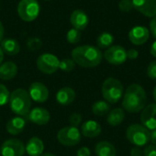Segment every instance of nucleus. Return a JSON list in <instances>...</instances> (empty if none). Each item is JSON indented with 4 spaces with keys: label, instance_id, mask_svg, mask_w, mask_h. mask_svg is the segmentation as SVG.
<instances>
[{
    "label": "nucleus",
    "instance_id": "20",
    "mask_svg": "<svg viewBox=\"0 0 156 156\" xmlns=\"http://www.w3.org/2000/svg\"><path fill=\"white\" fill-rule=\"evenodd\" d=\"M26 127V121L23 117L16 116L10 119L5 126L6 132L10 135H18L20 134Z\"/></svg>",
    "mask_w": 156,
    "mask_h": 156
},
{
    "label": "nucleus",
    "instance_id": "19",
    "mask_svg": "<svg viewBox=\"0 0 156 156\" xmlns=\"http://www.w3.org/2000/svg\"><path fill=\"white\" fill-rule=\"evenodd\" d=\"M44 143L38 137H32L30 138L26 146V153L29 156H39L44 152Z\"/></svg>",
    "mask_w": 156,
    "mask_h": 156
},
{
    "label": "nucleus",
    "instance_id": "26",
    "mask_svg": "<svg viewBox=\"0 0 156 156\" xmlns=\"http://www.w3.org/2000/svg\"><path fill=\"white\" fill-rule=\"evenodd\" d=\"M114 42V37L109 32H102L97 37V46L99 48H109Z\"/></svg>",
    "mask_w": 156,
    "mask_h": 156
},
{
    "label": "nucleus",
    "instance_id": "12",
    "mask_svg": "<svg viewBox=\"0 0 156 156\" xmlns=\"http://www.w3.org/2000/svg\"><path fill=\"white\" fill-rule=\"evenodd\" d=\"M130 41L135 46L144 45L150 37V30L143 26H135L129 31L128 34Z\"/></svg>",
    "mask_w": 156,
    "mask_h": 156
},
{
    "label": "nucleus",
    "instance_id": "32",
    "mask_svg": "<svg viewBox=\"0 0 156 156\" xmlns=\"http://www.w3.org/2000/svg\"><path fill=\"white\" fill-rule=\"evenodd\" d=\"M118 7L122 12H130L133 9V0H121L118 4Z\"/></svg>",
    "mask_w": 156,
    "mask_h": 156
},
{
    "label": "nucleus",
    "instance_id": "13",
    "mask_svg": "<svg viewBox=\"0 0 156 156\" xmlns=\"http://www.w3.org/2000/svg\"><path fill=\"white\" fill-rule=\"evenodd\" d=\"M141 122L149 131L156 129V103L146 105L141 113Z\"/></svg>",
    "mask_w": 156,
    "mask_h": 156
},
{
    "label": "nucleus",
    "instance_id": "1",
    "mask_svg": "<svg viewBox=\"0 0 156 156\" xmlns=\"http://www.w3.org/2000/svg\"><path fill=\"white\" fill-rule=\"evenodd\" d=\"M147 105V94L144 89L133 83L128 86L122 98V107L130 113L142 112Z\"/></svg>",
    "mask_w": 156,
    "mask_h": 156
},
{
    "label": "nucleus",
    "instance_id": "24",
    "mask_svg": "<svg viewBox=\"0 0 156 156\" xmlns=\"http://www.w3.org/2000/svg\"><path fill=\"white\" fill-rule=\"evenodd\" d=\"M95 154L97 156H116L117 151L112 143L101 141L96 144Z\"/></svg>",
    "mask_w": 156,
    "mask_h": 156
},
{
    "label": "nucleus",
    "instance_id": "10",
    "mask_svg": "<svg viewBox=\"0 0 156 156\" xmlns=\"http://www.w3.org/2000/svg\"><path fill=\"white\" fill-rule=\"evenodd\" d=\"M25 153V145L18 139L5 140L0 148V154L2 156H23Z\"/></svg>",
    "mask_w": 156,
    "mask_h": 156
},
{
    "label": "nucleus",
    "instance_id": "41",
    "mask_svg": "<svg viewBox=\"0 0 156 156\" xmlns=\"http://www.w3.org/2000/svg\"><path fill=\"white\" fill-rule=\"evenodd\" d=\"M4 34H5V28H4V26H3L2 22L0 21V41L3 40Z\"/></svg>",
    "mask_w": 156,
    "mask_h": 156
},
{
    "label": "nucleus",
    "instance_id": "28",
    "mask_svg": "<svg viewBox=\"0 0 156 156\" xmlns=\"http://www.w3.org/2000/svg\"><path fill=\"white\" fill-rule=\"evenodd\" d=\"M76 63L72 58H63L59 60V69L64 72H70L75 69Z\"/></svg>",
    "mask_w": 156,
    "mask_h": 156
},
{
    "label": "nucleus",
    "instance_id": "44",
    "mask_svg": "<svg viewBox=\"0 0 156 156\" xmlns=\"http://www.w3.org/2000/svg\"><path fill=\"white\" fill-rule=\"evenodd\" d=\"M39 156H55L53 154H51V153H43L41 155Z\"/></svg>",
    "mask_w": 156,
    "mask_h": 156
},
{
    "label": "nucleus",
    "instance_id": "37",
    "mask_svg": "<svg viewBox=\"0 0 156 156\" xmlns=\"http://www.w3.org/2000/svg\"><path fill=\"white\" fill-rule=\"evenodd\" d=\"M77 156H90V151L88 147L83 146L77 152Z\"/></svg>",
    "mask_w": 156,
    "mask_h": 156
},
{
    "label": "nucleus",
    "instance_id": "39",
    "mask_svg": "<svg viewBox=\"0 0 156 156\" xmlns=\"http://www.w3.org/2000/svg\"><path fill=\"white\" fill-rule=\"evenodd\" d=\"M150 53L152 54V56L156 58V40L152 44V46L150 48Z\"/></svg>",
    "mask_w": 156,
    "mask_h": 156
},
{
    "label": "nucleus",
    "instance_id": "27",
    "mask_svg": "<svg viewBox=\"0 0 156 156\" xmlns=\"http://www.w3.org/2000/svg\"><path fill=\"white\" fill-rule=\"evenodd\" d=\"M67 40L70 44H77L81 38V32L74 27L70 28L67 33Z\"/></svg>",
    "mask_w": 156,
    "mask_h": 156
},
{
    "label": "nucleus",
    "instance_id": "18",
    "mask_svg": "<svg viewBox=\"0 0 156 156\" xmlns=\"http://www.w3.org/2000/svg\"><path fill=\"white\" fill-rule=\"evenodd\" d=\"M80 133L83 136L88 138L98 137L101 133V126L96 121L89 120L81 124Z\"/></svg>",
    "mask_w": 156,
    "mask_h": 156
},
{
    "label": "nucleus",
    "instance_id": "8",
    "mask_svg": "<svg viewBox=\"0 0 156 156\" xmlns=\"http://www.w3.org/2000/svg\"><path fill=\"white\" fill-rule=\"evenodd\" d=\"M37 68L44 74H53L59 69V59L50 53L41 54L37 59Z\"/></svg>",
    "mask_w": 156,
    "mask_h": 156
},
{
    "label": "nucleus",
    "instance_id": "35",
    "mask_svg": "<svg viewBox=\"0 0 156 156\" xmlns=\"http://www.w3.org/2000/svg\"><path fill=\"white\" fill-rule=\"evenodd\" d=\"M139 56V52L134 49V48H131L129 50H127V58L131 59V60H133V59H136Z\"/></svg>",
    "mask_w": 156,
    "mask_h": 156
},
{
    "label": "nucleus",
    "instance_id": "42",
    "mask_svg": "<svg viewBox=\"0 0 156 156\" xmlns=\"http://www.w3.org/2000/svg\"><path fill=\"white\" fill-rule=\"evenodd\" d=\"M3 59H4V52H3V50H2V48L0 47V65L3 62Z\"/></svg>",
    "mask_w": 156,
    "mask_h": 156
},
{
    "label": "nucleus",
    "instance_id": "40",
    "mask_svg": "<svg viewBox=\"0 0 156 156\" xmlns=\"http://www.w3.org/2000/svg\"><path fill=\"white\" fill-rule=\"evenodd\" d=\"M150 141L152 142V144L156 146V129L151 133V139H150Z\"/></svg>",
    "mask_w": 156,
    "mask_h": 156
},
{
    "label": "nucleus",
    "instance_id": "3",
    "mask_svg": "<svg viewBox=\"0 0 156 156\" xmlns=\"http://www.w3.org/2000/svg\"><path fill=\"white\" fill-rule=\"evenodd\" d=\"M9 106L11 111L20 117L28 114L31 109V98L27 90L18 88L10 93Z\"/></svg>",
    "mask_w": 156,
    "mask_h": 156
},
{
    "label": "nucleus",
    "instance_id": "22",
    "mask_svg": "<svg viewBox=\"0 0 156 156\" xmlns=\"http://www.w3.org/2000/svg\"><path fill=\"white\" fill-rule=\"evenodd\" d=\"M0 47L4 52V54L9 56H15L20 51V45L17 40L14 38H5L3 39L0 43Z\"/></svg>",
    "mask_w": 156,
    "mask_h": 156
},
{
    "label": "nucleus",
    "instance_id": "2",
    "mask_svg": "<svg viewBox=\"0 0 156 156\" xmlns=\"http://www.w3.org/2000/svg\"><path fill=\"white\" fill-rule=\"evenodd\" d=\"M103 54L99 48L91 45H83L75 48L71 51V58L82 68H95L102 60Z\"/></svg>",
    "mask_w": 156,
    "mask_h": 156
},
{
    "label": "nucleus",
    "instance_id": "11",
    "mask_svg": "<svg viewBox=\"0 0 156 156\" xmlns=\"http://www.w3.org/2000/svg\"><path fill=\"white\" fill-rule=\"evenodd\" d=\"M28 93L31 100L37 103H43L47 101L49 96V91L47 86L44 83L38 81L31 83L28 89Z\"/></svg>",
    "mask_w": 156,
    "mask_h": 156
},
{
    "label": "nucleus",
    "instance_id": "9",
    "mask_svg": "<svg viewBox=\"0 0 156 156\" xmlns=\"http://www.w3.org/2000/svg\"><path fill=\"white\" fill-rule=\"evenodd\" d=\"M103 57L110 64L119 66L127 60V50L120 45H113L105 50Z\"/></svg>",
    "mask_w": 156,
    "mask_h": 156
},
{
    "label": "nucleus",
    "instance_id": "23",
    "mask_svg": "<svg viewBox=\"0 0 156 156\" xmlns=\"http://www.w3.org/2000/svg\"><path fill=\"white\" fill-rule=\"evenodd\" d=\"M124 119L125 112L122 108H115L113 110H111L110 112L107 114V122L112 127H116L122 124Z\"/></svg>",
    "mask_w": 156,
    "mask_h": 156
},
{
    "label": "nucleus",
    "instance_id": "16",
    "mask_svg": "<svg viewBox=\"0 0 156 156\" xmlns=\"http://www.w3.org/2000/svg\"><path fill=\"white\" fill-rule=\"evenodd\" d=\"M69 21L74 28L81 31L88 27L90 19L86 12L81 9H76L71 13Z\"/></svg>",
    "mask_w": 156,
    "mask_h": 156
},
{
    "label": "nucleus",
    "instance_id": "29",
    "mask_svg": "<svg viewBox=\"0 0 156 156\" xmlns=\"http://www.w3.org/2000/svg\"><path fill=\"white\" fill-rule=\"evenodd\" d=\"M10 99V92L8 89L4 85L0 84V106H4L9 102Z\"/></svg>",
    "mask_w": 156,
    "mask_h": 156
},
{
    "label": "nucleus",
    "instance_id": "33",
    "mask_svg": "<svg viewBox=\"0 0 156 156\" xmlns=\"http://www.w3.org/2000/svg\"><path fill=\"white\" fill-rule=\"evenodd\" d=\"M147 76L152 79L156 80V60L152 61L147 67Z\"/></svg>",
    "mask_w": 156,
    "mask_h": 156
},
{
    "label": "nucleus",
    "instance_id": "31",
    "mask_svg": "<svg viewBox=\"0 0 156 156\" xmlns=\"http://www.w3.org/2000/svg\"><path fill=\"white\" fill-rule=\"evenodd\" d=\"M69 122L70 126H73V127H77L78 128L81 124V122H82V116L80 113L74 112V113L70 114L69 119Z\"/></svg>",
    "mask_w": 156,
    "mask_h": 156
},
{
    "label": "nucleus",
    "instance_id": "25",
    "mask_svg": "<svg viewBox=\"0 0 156 156\" xmlns=\"http://www.w3.org/2000/svg\"><path fill=\"white\" fill-rule=\"evenodd\" d=\"M91 111L96 116H104L108 114L111 111V105L106 101H98L93 103Z\"/></svg>",
    "mask_w": 156,
    "mask_h": 156
},
{
    "label": "nucleus",
    "instance_id": "6",
    "mask_svg": "<svg viewBox=\"0 0 156 156\" xmlns=\"http://www.w3.org/2000/svg\"><path fill=\"white\" fill-rule=\"evenodd\" d=\"M40 6L37 0H20L17 5V14L25 22L34 21L39 15Z\"/></svg>",
    "mask_w": 156,
    "mask_h": 156
},
{
    "label": "nucleus",
    "instance_id": "14",
    "mask_svg": "<svg viewBox=\"0 0 156 156\" xmlns=\"http://www.w3.org/2000/svg\"><path fill=\"white\" fill-rule=\"evenodd\" d=\"M27 119L34 124L37 125H45L50 120L49 112L42 107H36L28 112Z\"/></svg>",
    "mask_w": 156,
    "mask_h": 156
},
{
    "label": "nucleus",
    "instance_id": "7",
    "mask_svg": "<svg viewBox=\"0 0 156 156\" xmlns=\"http://www.w3.org/2000/svg\"><path fill=\"white\" fill-rule=\"evenodd\" d=\"M81 133L77 127L67 126L61 128L57 134L58 142L67 147L75 146L81 141Z\"/></svg>",
    "mask_w": 156,
    "mask_h": 156
},
{
    "label": "nucleus",
    "instance_id": "15",
    "mask_svg": "<svg viewBox=\"0 0 156 156\" xmlns=\"http://www.w3.org/2000/svg\"><path fill=\"white\" fill-rule=\"evenodd\" d=\"M133 8L147 17L156 16V0H133Z\"/></svg>",
    "mask_w": 156,
    "mask_h": 156
},
{
    "label": "nucleus",
    "instance_id": "21",
    "mask_svg": "<svg viewBox=\"0 0 156 156\" xmlns=\"http://www.w3.org/2000/svg\"><path fill=\"white\" fill-rule=\"evenodd\" d=\"M17 66L13 61H6L0 65V80H10L17 74Z\"/></svg>",
    "mask_w": 156,
    "mask_h": 156
},
{
    "label": "nucleus",
    "instance_id": "45",
    "mask_svg": "<svg viewBox=\"0 0 156 156\" xmlns=\"http://www.w3.org/2000/svg\"><path fill=\"white\" fill-rule=\"evenodd\" d=\"M46 1H49V0H46Z\"/></svg>",
    "mask_w": 156,
    "mask_h": 156
},
{
    "label": "nucleus",
    "instance_id": "30",
    "mask_svg": "<svg viewBox=\"0 0 156 156\" xmlns=\"http://www.w3.org/2000/svg\"><path fill=\"white\" fill-rule=\"evenodd\" d=\"M42 46V41L38 37H30L27 41V47L28 49L35 51L37 49H39Z\"/></svg>",
    "mask_w": 156,
    "mask_h": 156
},
{
    "label": "nucleus",
    "instance_id": "38",
    "mask_svg": "<svg viewBox=\"0 0 156 156\" xmlns=\"http://www.w3.org/2000/svg\"><path fill=\"white\" fill-rule=\"evenodd\" d=\"M131 156H144V151L141 147L134 146L131 150Z\"/></svg>",
    "mask_w": 156,
    "mask_h": 156
},
{
    "label": "nucleus",
    "instance_id": "4",
    "mask_svg": "<svg viewBox=\"0 0 156 156\" xmlns=\"http://www.w3.org/2000/svg\"><path fill=\"white\" fill-rule=\"evenodd\" d=\"M101 94L103 99L110 104L120 101L123 95V86L122 82L115 78L106 79L101 86Z\"/></svg>",
    "mask_w": 156,
    "mask_h": 156
},
{
    "label": "nucleus",
    "instance_id": "5",
    "mask_svg": "<svg viewBox=\"0 0 156 156\" xmlns=\"http://www.w3.org/2000/svg\"><path fill=\"white\" fill-rule=\"evenodd\" d=\"M126 138L134 146L143 147L150 142L151 133L143 124L134 123L126 130Z\"/></svg>",
    "mask_w": 156,
    "mask_h": 156
},
{
    "label": "nucleus",
    "instance_id": "43",
    "mask_svg": "<svg viewBox=\"0 0 156 156\" xmlns=\"http://www.w3.org/2000/svg\"><path fill=\"white\" fill-rule=\"evenodd\" d=\"M153 97H154V101H155L156 103V86L154 87V91H153Z\"/></svg>",
    "mask_w": 156,
    "mask_h": 156
},
{
    "label": "nucleus",
    "instance_id": "34",
    "mask_svg": "<svg viewBox=\"0 0 156 156\" xmlns=\"http://www.w3.org/2000/svg\"><path fill=\"white\" fill-rule=\"evenodd\" d=\"M144 156H156V146L154 144L148 145L144 150Z\"/></svg>",
    "mask_w": 156,
    "mask_h": 156
},
{
    "label": "nucleus",
    "instance_id": "36",
    "mask_svg": "<svg viewBox=\"0 0 156 156\" xmlns=\"http://www.w3.org/2000/svg\"><path fill=\"white\" fill-rule=\"evenodd\" d=\"M150 32L152 34V36L156 38V16H154L150 22Z\"/></svg>",
    "mask_w": 156,
    "mask_h": 156
},
{
    "label": "nucleus",
    "instance_id": "17",
    "mask_svg": "<svg viewBox=\"0 0 156 156\" xmlns=\"http://www.w3.org/2000/svg\"><path fill=\"white\" fill-rule=\"evenodd\" d=\"M76 99V92L70 87H63L56 93V101L61 106L71 104Z\"/></svg>",
    "mask_w": 156,
    "mask_h": 156
}]
</instances>
